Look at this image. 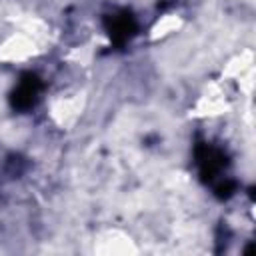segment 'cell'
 Segmentation results:
<instances>
[{
	"label": "cell",
	"instance_id": "cell-1",
	"mask_svg": "<svg viewBox=\"0 0 256 256\" xmlns=\"http://www.w3.org/2000/svg\"><path fill=\"white\" fill-rule=\"evenodd\" d=\"M194 156H196V164H198V172H200L202 182H212L228 166V156L220 148L206 144V142L196 144Z\"/></svg>",
	"mask_w": 256,
	"mask_h": 256
},
{
	"label": "cell",
	"instance_id": "cell-2",
	"mask_svg": "<svg viewBox=\"0 0 256 256\" xmlns=\"http://www.w3.org/2000/svg\"><path fill=\"white\" fill-rule=\"evenodd\" d=\"M104 28L110 36V40L116 44V46H122L126 44L138 30V24H136V18L132 16V12L128 10H120V12H114V14H108L104 18Z\"/></svg>",
	"mask_w": 256,
	"mask_h": 256
},
{
	"label": "cell",
	"instance_id": "cell-3",
	"mask_svg": "<svg viewBox=\"0 0 256 256\" xmlns=\"http://www.w3.org/2000/svg\"><path fill=\"white\" fill-rule=\"evenodd\" d=\"M40 88H42V82H40V78H38L36 74H30V72L22 74L18 86H16V88L12 90V94H10V104H12V108H14V110H22V112H24V110H30V108L36 104V100H38Z\"/></svg>",
	"mask_w": 256,
	"mask_h": 256
},
{
	"label": "cell",
	"instance_id": "cell-4",
	"mask_svg": "<svg viewBox=\"0 0 256 256\" xmlns=\"http://www.w3.org/2000/svg\"><path fill=\"white\" fill-rule=\"evenodd\" d=\"M234 190H236V182H234V180H224V182H218V184H216V188H214L216 196H218V198H222V200L230 198V196L234 194Z\"/></svg>",
	"mask_w": 256,
	"mask_h": 256
}]
</instances>
